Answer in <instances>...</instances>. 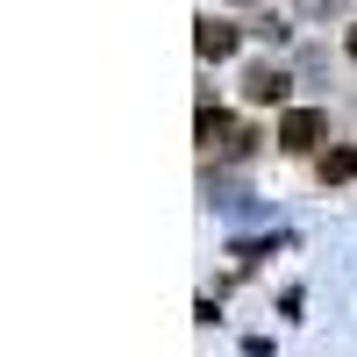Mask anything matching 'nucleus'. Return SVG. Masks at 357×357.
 Returning <instances> with one entry per match:
<instances>
[{
  "label": "nucleus",
  "instance_id": "1",
  "mask_svg": "<svg viewBox=\"0 0 357 357\" xmlns=\"http://www.w3.org/2000/svg\"><path fill=\"white\" fill-rule=\"evenodd\" d=\"M321 136H329V114L321 107H286L279 114V151L307 158V151H321Z\"/></svg>",
  "mask_w": 357,
  "mask_h": 357
},
{
  "label": "nucleus",
  "instance_id": "2",
  "mask_svg": "<svg viewBox=\"0 0 357 357\" xmlns=\"http://www.w3.org/2000/svg\"><path fill=\"white\" fill-rule=\"evenodd\" d=\"M236 43H243V29H236V22H215V15H200V22H193V50L207 57V65L236 57Z\"/></svg>",
  "mask_w": 357,
  "mask_h": 357
},
{
  "label": "nucleus",
  "instance_id": "3",
  "mask_svg": "<svg viewBox=\"0 0 357 357\" xmlns=\"http://www.w3.org/2000/svg\"><path fill=\"white\" fill-rule=\"evenodd\" d=\"M286 93H293V79H286L279 65H250V72H243V100H250V107H286Z\"/></svg>",
  "mask_w": 357,
  "mask_h": 357
},
{
  "label": "nucleus",
  "instance_id": "4",
  "mask_svg": "<svg viewBox=\"0 0 357 357\" xmlns=\"http://www.w3.org/2000/svg\"><path fill=\"white\" fill-rule=\"evenodd\" d=\"M314 172H321V186H343V178H357V151H321Z\"/></svg>",
  "mask_w": 357,
  "mask_h": 357
},
{
  "label": "nucleus",
  "instance_id": "5",
  "mask_svg": "<svg viewBox=\"0 0 357 357\" xmlns=\"http://www.w3.org/2000/svg\"><path fill=\"white\" fill-rule=\"evenodd\" d=\"M343 50H350V57H357V22H350V36H343Z\"/></svg>",
  "mask_w": 357,
  "mask_h": 357
}]
</instances>
